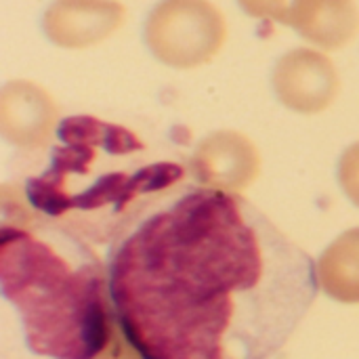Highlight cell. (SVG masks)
<instances>
[{"label":"cell","instance_id":"6da1fadb","mask_svg":"<svg viewBox=\"0 0 359 359\" xmlns=\"http://www.w3.org/2000/svg\"><path fill=\"white\" fill-rule=\"evenodd\" d=\"M109 294L137 359H271L318 294L313 259L240 194L181 183L111 242Z\"/></svg>","mask_w":359,"mask_h":359},{"label":"cell","instance_id":"7a4b0ae2","mask_svg":"<svg viewBox=\"0 0 359 359\" xmlns=\"http://www.w3.org/2000/svg\"><path fill=\"white\" fill-rule=\"evenodd\" d=\"M0 290L27 359H137L120 337L107 265L86 240L0 191Z\"/></svg>","mask_w":359,"mask_h":359},{"label":"cell","instance_id":"3957f363","mask_svg":"<svg viewBox=\"0 0 359 359\" xmlns=\"http://www.w3.org/2000/svg\"><path fill=\"white\" fill-rule=\"evenodd\" d=\"M183 179L181 164L154 158L126 126L72 116L59 124L44 166L17 189L38 215L101 244Z\"/></svg>","mask_w":359,"mask_h":359},{"label":"cell","instance_id":"277c9868","mask_svg":"<svg viewBox=\"0 0 359 359\" xmlns=\"http://www.w3.org/2000/svg\"><path fill=\"white\" fill-rule=\"evenodd\" d=\"M225 38V17L210 0H160L145 21L149 53L175 69L210 63Z\"/></svg>","mask_w":359,"mask_h":359},{"label":"cell","instance_id":"5b68a950","mask_svg":"<svg viewBox=\"0 0 359 359\" xmlns=\"http://www.w3.org/2000/svg\"><path fill=\"white\" fill-rule=\"evenodd\" d=\"M271 86L280 103L288 109L320 114L334 103L341 78L328 55L313 48H294L278 59Z\"/></svg>","mask_w":359,"mask_h":359},{"label":"cell","instance_id":"8992f818","mask_svg":"<svg viewBox=\"0 0 359 359\" xmlns=\"http://www.w3.org/2000/svg\"><path fill=\"white\" fill-rule=\"evenodd\" d=\"M198 185L240 194L261 175L259 147L240 130H217L204 137L189 158Z\"/></svg>","mask_w":359,"mask_h":359},{"label":"cell","instance_id":"52a82bcc","mask_svg":"<svg viewBox=\"0 0 359 359\" xmlns=\"http://www.w3.org/2000/svg\"><path fill=\"white\" fill-rule=\"evenodd\" d=\"M53 95L29 80H11L0 93V133L17 149L36 151L53 143L59 128Z\"/></svg>","mask_w":359,"mask_h":359},{"label":"cell","instance_id":"ba28073f","mask_svg":"<svg viewBox=\"0 0 359 359\" xmlns=\"http://www.w3.org/2000/svg\"><path fill=\"white\" fill-rule=\"evenodd\" d=\"M126 21L124 4L116 0H55L42 17L46 38L61 48H88Z\"/></svg>","mask_w":359,"mask_h":359},{"label":"cell","instance_id":"9c48e42d","mask_svg":"<svg viewBox=\"0 0 359 359\" xmlns=\"http://www.w3.org/2000/svg\"><path fill=\"white\" fill-rule=\"evenodd\" d=\"M286 25L307 42L337 50L358 36L359 11L355 0H292Z\"/></svg>","mask_w":359,"mask_h":359},{"label":"cell","instance_id":"30bf717a","mask_svg":"<svg viewBox=\"0 0 359 359\" xmlns=\"http://www.w3.org/2000/svg\"><path fill=\"white\" fill-rule=\"evenodd\" d=\"M318 286L334 301L359 305V227L339 236L316 265Z\"/></svg>","mask_w":359,"mask_h":359},{"label":"cell","instance_id":"8fae6325","mask_svg":"<svg viewBox=\"0 0 359 359\" xmlns=\"http://www.w3.org/2000/svg\"><path fill=\"white\" fill-rule=\"evenodd\" d=\"M339 185L345 196L359 208V141L345 149L339 160Z\"/></svg>","mask_w":359,"mask_h":359},{"label":"cell","instance_id":"7c38bea8","mask_svg":"<svg viewBox=\"0 0 359 359\" xmlns=\"http://www.w3.org/2000/svg\"><path fill=\"white\" fill-rule=\"evenodd\" d=\"M240 8L255 19H271L286 25L292 0H238Z\"/></svg>","mask_w":359,"mask_h":359}]
</instances>
